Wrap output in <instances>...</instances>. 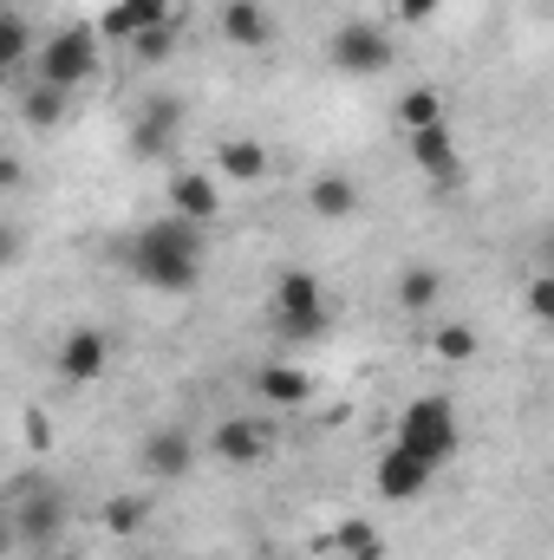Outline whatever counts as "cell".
Segmentation results:
<instances>
[{"mask_svg": "<svg viewBox=\"0 0 554 560\" xmlns=\"http://www.w3.org/2000/svg\"><path fill=\"white\" fill-rule=\"evenodd\" d=\"M203 229L183 222V215H163V222H143L138 235L125 242V268L138 287H157V293H189L196 275H203Z\"/></svg>", "mask_w": 554, "mask_h": 560, "instance_id": "obj_1", "label": "cell"}, {"mask_svg": "<svg viewBox=\"0 0 554 560\" xmlns=\"http://www.w3.org/2000/svg\"><path fill=\"white\" fill-rule=\"evenodd\" d=\"M392 443H405V450H417L424 463H437V469H443V463L463 450V418H457V405H450V398L424 392V398H412V405L399 411Z\"/></svg>", "mask_w": 554, "mask_h": 560, "instance_id": "obj_2", "label": "cell"}, {"mask_svg": "<svg viewBox=\"0 0 554 560\" xmlns=\"http://www.w3.org/2000/svg\"><path fill=\"white\" fill-rule=\"evenodd\" d=\"M268 319H275L280 339H326V326H333V306H326V287L320 275H307V268H287L275 280V300H268Z\"/></svg>", "mask_w": 554, "mask_h": 560, "instance_id": "obj_3", "label": "cell"}, {"mask_svg": "<svg viewBox=\"0 0 554 560\" xmlns=\"http://www.w3.org/2000/svg\"><path fill=\"white\" fill-rule=\"evenodd\" d=\"M99 72V26H59L53 39H39V59H33V79L46 85H85Z\"/></svg>", "mask_w": 554, "mask_h": 560, "instance_id": "obj_4", "label": "cell"}, {"mask_svg": "<svg viewBox=\"0 0 554 560\" xmlns=\"http://www.w3.org/2000/svg\"><path fill=\"white\" fill-rule=\"evenodd\" d=\"M392 33L379 26V20H339L333 26V39H326V59H333V72H346V79H372V72H385L392 66Z\"/></svg>", "mask_w": 554, "mask_h": 560, "instance_id": "obj_5", "label": "cell"}, {"mask_svg": "<svg viewBox=\"0 0 554 560\" xmlns=\"http://www.w3.org/2000/svg\"><path fill=\"white\" fill-rule=\"evenodd\" d=\"M7 502H13V541L46 555V548L59 541V528H66V495H59L53 482H26V476H20Z\"/></svg>", "mask_w": 554, "mask_h": 560, "instance_id": "obj_6", "label": "cell"}, {"mask_svg": "<svg viewBox=\"0 0 554 560\" xmlns=\"http://www.w3.org/2000/svg\"><path fill=\"white\" fill-rule=\"evenodd\" d=\"M105 365H112V339H105L99 326H72V332L59 339V352H53L59 385H99Z\"/></svg>", "mask_w": 554, "mask_h": 560, "instance_id": "obj_7", "label": "cell"}, {"mask_svg": "<svg viewBox=\"0 0 554 560\" xmlns=\"http://www.w3.org/2000/svg\"><path fill=\"white\" fill-rule=\"evenodd\" d=\"M405 150H412L417 176H430L437 189H457V183H463V150H457V138H450V125L405 131Z\"/></svg>", "mask_w": 554, "mask_h": 560, "instance_id": "obj_8", "label": "cell"}, {"mask_svg": "<svg viewBox=\"0 0 554 560\" xmlns=\"http://www.w3.org/2000/svg\"><path fill=\"white\" fill-rule=\"evenodd\" d=\"M430 476H437V463H424L405 443H392V450L372 463V489H379L385 502H417V495L430 489Z\"/></svg>", "mask_w": 554, "mask_h": 560, "instance_id": "obj_9", "label": "cell"}, {"mask_svg": "<svg viewBox=\"0 0 554 560\" xmlns=\"http://www.w3.org/2000/svg\"><path fill=\"white\" fill-rule=\"evenodd\" d=\"M143 476L150 482H183L189 476V463H196V443H189V430H176V423H163V430H150L138 450Z\"/></svg>", "mask_w": 554, "mask_h": 560, "instance_id": "obj_10", "label": "cell"}, {"mask_svg": "<svg viewBox=\"0 0 554 560\" xmlns=\"http://www.w3.org/2000/svg\"><path fill=\"white\" fill-rule=\"evenodd\" d=\"M209 456H222V463H235V469H255V463L268 456V423L262 418H222L209 430Z\"/></svg>", "mask_w": 554, "mask_h": 560, "instance_id": "obj_11", "label": "cell"}, {"mask_svg": "<svg viewBox=\"0 0 554 560\" xmlns=\"http://www.w3.org/2000/svg\"><path fill=\"white\" fill-rule=\"evenodd\" d=\"M170 215L209 229V222L222 215V189H216V176H203V170H176V176H170Z\"/></svg>", "mask_w": 554, "mask_h": 560, "instance_id": "obj_12", "label": "cell"}, {"mask_svg": "<svg viewBox=\"0 0 554 560\" xmlns=\"http://www.w3.org/2000/svg\"><path fill=\"white\" fill-rule=\"evenodd\" d=\"M307 209H313L320 222H353V215L366 209V196H359V183H353L346 170H320V176L307 183Z\"/></svg>", "mask_w": 554, "mask_h": 560, "instance_id": "obj_13", "label": "cell"}, {"mask_svg": "<svg viewBox=\"0 0 554 560\" xmlns=\"http://www.w3.org/2000/svg\"><path fill=\"white\" fill-rule=\"evenodd\" d=\"M222 39L262 52V46L275 39V13H268L262 0H229V7H222Z\"/></svg>", "mask_w": 554, "mask_h": 560, "instance_id": "obj_14", "label": "cell"}, {"mask_svg": "<svg viewBox=\"0 0 554 560\" xmlns=\"http://www.w3.org/2000/svg\"><path fill=\"white\" fill-rule=\"evenodd\" d=\"M163 20H170V0H118V7H105V13H99V33L131 46L143 26H163Z\"/></svg>", "mask_w": 554, "mask_h": 560, "instance_id": "obj_15", "label": "cell"}, {"mask_svg": "<svg viewBox=\"0 0 554 560\" xmlns=\"http://www.w3.org/2000/svg\"><path fill=\"white\" fill-rule=\"evenodd\" d=\"M268 170H275V156L262 138H222V150H216V176H229V183H262Z\"/></svg>", "mask_w": 554, "mask_h": 560, "instance_id": "obj_16", "label": "cell"}, {"mask_svg": "<svg viewBox=\"0 0 554 560\" xmlns=\"http://www.w3.org/2000/svg\"><path fill=\"white\" fill-rule=\"evenodd\" d=\"M255 392L268 405H280V411H300V405H313V372L307 365H262Z\"/></svg>", "mask_w": 554, "mask_h": 560, "instance_id": "obj_17", "label": "cell"}, {"mask_svg": "<svg viewBox=\"0 0 554 560\" xmlns=\"http://www.w3.org/2000/svg\"><path fill=\"white\" fill-rule=\"evenodd\" d=\"M176 118H183V105H176V98H150V105H138V125H131V150H138V156H157L163 143L176 138Z\"/></svg>", "mask_w": 554, "mask_h": 560, "instance_id": "obj_18", "label": "cell"}, {"mask_svg": "<svg viewBox=\"0 0 554 560\" xmlns=\"http://www.w3.org/2000/svg\"><path fill=\"white\" fill-rule=\"evenodd\" d=\"M20 118H26L33 131H59V125H66V85L33 79V85L20 92Z\"/></svg>", "mask_w": 554, "mask_h": 560, "instance_id": "obj_19", "label": "cell"}, {"mask_svg": "<svg viewBox=\"0 0 554 560\" xmlns=\"http://www.w3.org/2000/svg\"><path fill=\"white\" fill-rule=\"evenodd\" d=\"M33 59H39V52H33V26H26L20 7H7V13H0V66H7V72H26Z\"/></svg>", "mask_w": 554, "mask_h": 560, "instance_id": "obj_20", "label": "cell"}, {"mask_svg": "<svg viewBox=\"0 0 554 560\" xmlns=\"http://www.w3.org/2000/svg\"><path fill=\"white\" fill-rule=\"evenodd\" d=\"M326 548L346 560H385V535L372 528V522H339L333 535H326Z\"/></svg>", "mask_w": 554, "mask_h": 560, "instance_id": "obj_21", "label": "cell"}, {"mask_svg": "<svg viewBox=\"0 0 554 560\" xmlns=\"http://www.w3.org/2000/svg\"><path fill=\"white\" fill-rule=\"evenodd\" d=\"M437 293H443V275H437V268H405V275H399V306H405V313H430Z\"/></svg>", "mask_w": 554, "mask_h": 560, "instance_id": "obj_22", "label": "cell"}, {"mask_svg": "<svg viewBox=\"0 0 554 560\" xmlns=\"http://www.w3.org/2000/svg\"><path fill=\"white\" fill-rule=\"evenodd\" d=\"M143 522H150V502H143V495H112V502H105V535H112V541H131Z\"/></svg>", "mask_w": 554, "mask_h": 560, "instance_id": "obj_23", "label": "cell"}, {"mask_svg": "<svg viewBox=\"0 0 554 560\" xmlns=\"http://www.w3.org/2000/svg\"><path fill=\"white\" fill-rule=\"evenodd\" d=\"M476 346H483V339H476L463 319H450V326H437V332H430V352H437L443 365H470V359H476Z\"/></svg>", "mask_w": 554, "mask_h": 560, "instance_id": "obj_24", "label": "cell"}, {"mask_svg": "<svg viewBox=\"0 0 554 560\" xmlns=\"http://www.w3.org/2000/svg\"><path fill=\"white\" fill-rule=\"evenodd\" d=\"M424 125H443V98L430 85H412L399 98V131H424Z\"/></svg>", "mask_w": 554, "mask_h": 560, "instance_id": "obj_25", "label": "cell"}, {"mask_svg": "<svg viewBox=\"0 0 554 560\" xmlns=\"http://www.w3.org/2000/svg\"><path fill=\"white\" fill-rule=\"evenodd\" d=\"M176 52V20H163V26H143L138 39H131V59L138 66H163Z\"/></svg>", "mask_w": 554, "mask_h": 560, "instance_id": "obj_26", "label": "cell"}, {"mask_svg": "<svg viewBox=\"0 0 554 560\" xmlns=\"http://www.w3.org/2000/svg\"><path fill=\"white\" fill-rule=\"evenodd\" d=\"M522 306H529V319L554 326V275H535V280H529V287H522Z\"/></svg>", "mask_w": 554, "mask_h": 560, "instance_id": "obj_27", "label": "cell"}, {"mask_svg": "<svg viewBox=\"0 0 554 560\" xmlns=\"http://www.w3.org/2000/svg\"><path fill=\"white\" fill-rule=\"evenodd\" d=\"M437 7H443V0H392V13H399L405 26H424V20H437Z\"/></svg>", "mask_w": 554, "mask_h": 560, "instance_id": "obj_28", "label": "cell"}, {"mask_svg": "<svg viewBox=\"0 0 554 560\" xmlns=\"http://www.w3.org/2000/svg\"><path fill=\"white\" fill-rule=\"evenodd\" d=\"M542 275H554V229L542 235Z\"/></svg>", "mask_w": 554, "mask_h": 560, "instance_id": "obj_29", "label": "cell"}]
</instances>
